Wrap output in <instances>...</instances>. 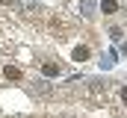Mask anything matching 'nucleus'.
Listing matches in <instances>:
<instances>
[{"label":"nucleus","mask_w":127,"mask_h":118,"mask_svg":"<svg viewBox=\"0 0 127 118\" xmlns=\"http://www.w3.org/2000/svg\"><path fill=\"white\" fill-rule=\"evenodd\" d=\"M6 3H18V0H6Z\"/></svg>","instance_id":"8"},{"label":"nucleus","mask_w":127,"mask_h":118,"mask_svg":"<svg viewBox=\"0 0 127 118\" xmlns=\"http://www.w3.org/2000/svg\"><path fill=\"white\" fill-rule=\"evenodd\" d=\"M47 83H44V80H35V83H32V91H38V94H47Z\"/></svg>","instance_id":"4"},{"label":"nucleus","mask_w":127,"mask_h":118,"mask_svg":"<svg viewBox=\"0 0 127 118\" xmlns=\"http://www.w3.org/2000/svg\"><path fill=\"white\" fill-rule=\"evenodd\" d=\"M41 71H44V77H59V65H53V62H44Z\"/></svg>","instance_id":"1"},{"label":"nucleus","mask_w":127,"mask_h":118,"mask_svg":"<svg viewBox=\"0 0 127 118\" xmlns=\"http://www.w3.org/2000/svg\"><path fill=\"white\" fill-rule=\"evenodd\" d=\"M74 59H77V62L89 59V47H83V44H80V47H74Z\"/></svg>","instance_id":"3"},{"label":"nucleus","mask_w":127,"mask_h":118,"mask_svg":"<svg viewBox=\"0 0 127 118\" xmlns=\"http://www.w3.org/2000/svg\"><path fill=\"white\" fill-rule=\"evenodd\" d=\"M83 9H86V12H83V15H86V18H89V15H92V0H83Z\"/></svg>","instance_id":"6"},{"label":"nucleus","mask_w":127,"mask_h":118,"mask_svg":"<svg viewBox=\"0 0 127 118\" xmlns=\"http://www.w3.org/2000/svg\"><path fill=\"white\" fill-rule=\"evenodd\" d=\"M121 97H124V103H127V88H121Z\"/></svg>","instance_id":"7"},{"label":"nucleus","mask_w":127,"mask_h":118,"mask_svg":"<svg viewBox=\"0 0 127 118\" xmlns=\"http://www.w3.org/2000/svg\"><path fill=\"white\" fill-rule=\"evenodd\" d=\"M6 80H21V68H15V65H6Z\"/></svg>","instance_id":"2"},{"label":"nucleus","mask_w":127,"mask_h":118,"mask_svg":"<svg viewBox=\"0 0 127 118\" xmlns=\"http://www.w3.org/2000/svg\"><path fill=\"white\" fill-rule=\"evenodd\" d=\"M115 9H118V3H115V0H106V3L100 6V12H106V15H112Z\"/></svg>","instance_id":"5"}]
</instances>
